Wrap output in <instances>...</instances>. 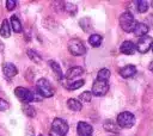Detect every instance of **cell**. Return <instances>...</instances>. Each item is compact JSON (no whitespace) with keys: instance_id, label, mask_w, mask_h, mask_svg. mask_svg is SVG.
<instances>
[{"instance_id":"25","label":"cell","mask_w":153,"mask_h":136,"mask_svg":"<svg viewBox=\"0 0 153 136\" xmlns=\"http://www.w3.org/2000/svg\"><path fill=\"white\" fill-rule=\"evenodd\" d=\"M23 111H24V113H25L26 116H29V117H33V116L36 115L35 109H33L32 106H30L29 104H24V105H23Z\"/></svg>"},{"instance_id":"14","label":"cell","mask_w":153,"mask_h":136,"mask_svg":"<svg viewBox=\"0 0 153 136\" xmlns=\"http://www.w3.org/2000/svg\"><path fill=\"white\" fill-rule=\"evenodd\" d=\"M148 30H149V27L145 23H137L133 32H134L135 36H137V37L141 38V37H143V36H146L148 33Z\"/></svg>"},{"instance_id":"32","label":"cell","mask_w":153,"mask_h":136,"mask_svg":"<svg viewBox=\"0 0 153 136\" xmlns=\"http://www.w3.org/2000/svg\"><path fill=\"white\" fill-rule=\"evenodd\" d=\"M38 136H43V135H38Z\"/></svg>"},{"instance_id":"30","label":"cell","mask_w":153,"mask_h":136,"mask_svg":"<svg viewBox=\"0 0 153 136\" xmlns=\"http://www.w3.org/2000/svg\"><path fill=\"white\" fill-rule=\"evenodd\" d=\"M50 136H61V135H57V134H55V132L50 131Z\"/></svg>"},{"instance_id":"17","label":"cell","mask_w":153,"mask_h":136,"mask_svg":"<svg viewBox=\"0 0 153 136\" xmlns=\"http://www.w3.org/2000/svg\"><path fill=\"white\" fill-rule=\"evenodd\" d=\"M11 29L14 31V32H17V33H19V32H22V23H20V20L18 19V17L17 16H12L11 17Z\"/></svg>"},{"instance_id":"10","label":"cell","mask_w":153,"mask_h":136,"mask_svg":"<svg viewBox=\"0 0 153 136\" xmlns=\"http://www.w3.org/2000/svg\"><path fill=\"white\" fill-rule=\"evenodd\" d=\"M76 131L79 136H92L93 128L86 122H79L76 125Z\"/></svg>"},{"instance_id":"6","label":"cell","mask_w":153,"mask_h":136,"mask_svg":"<svg viewBox=\"0 0 153 136\" xmlns=\"http://www.w3.org/2000/svg\"><path fill=\"white\" fill-rule=\"evenodd\" d=\"M50 131H53V132H55L57 135H61V136H66V134L68 131V124L62 118H55L53 120Z\"/></svg>"},{"instance_id":"9","label":"cell","mask_w":153,"mask_h":136,"mask_svg":"<svg viewBox=\"0 0 153 136\" xmlns=\"http://www.w3.org/2000/svg\"><path fill=\"white\" fill-rule=\"evenodd\" d=\"M2 73H4V76L7 80H11L13 76H16L18 74V69L14 64H12L10 62H6V63L2 64Z\"/></svg>"},{"instance_id":"2","label":"cell","mask_w":153,"mask_h":136,"mask_svg":"<svg viewBox=\"0 0 153 136\" xmlns=\"http://www.w3.org/2000/svg\"><path fill=\"white\" fill-rule=\"evenodd\" d=\"M36 88H37L38 93L41 94V97H43V98H50L54 95V88L51 87L50 82L45 78H41L37 81Z\"/></svg>"},{"instance_id":"21","label":"cell","mask_w":153,"mask_h":136,"mask_svg":"<svg viewBox=\"0 0 153 136\" xmlns=\"http://www.w3.org/2000/svg\"><path fill=\"white\" fill-rule=\"evenodd\" d=\"M104 129L106 130V131H111V132H117L118 131V125H116L112 120H109V119H106L105 122H104Z\"/></svg>"},{"instance_id":"3","label":"cell","mask_w":153,"mask_h":136,"mask_svg":"<svg viewBox=\"0 0 153 136\" xmlns=\"http://www.w3.org/2000/svg\"><path fill=\"white\" fill-rule=\"evenodd\" d=\"M135 123V117L131 112L124 111L117 116V125L120 128H131Z\"/></svg>"},{"instance_id":"13","label":"cell","mask_w":153,"mask_h":136,"mask_svg":"<svg viewBox=\"0 0 153 136\" xmlns=\"http://www.w3.org/2000/svg\"><path fill=\"white\" fill-rule=\"evenodd\" d=\"M120 74L124 79L131 78L134 74H136V67L134 64H128V66H126V67H123V68L120 69Z\"/></svg>"},{"instance_id":"26","label":"cell","mask_w":153,"mask_h":136,"mask_svg":"<svg viewBox=\"0 0 153 136\" xmlns=\"http://www.w3.org/2000/svg\"><path fill=\"white\" fill-rule=\"evenodd\" d=\"M79 98H80V100H81L82 103H88V101H91L92 93L88 92V91H85V92H82V93L79 95Z\"/></svg>"},{"instance_id":"20","label":"cell","mask_w":153,"mask_h":136,"mask_svg":"<svg viewBox=\"0 0 153 136\" xmlns=\"http://www.w3.org/2000/svg\"><path fill=\"white\" fill-rule=\"evenodd\" d=\"M85 84L84 80H76V81H68L67 84H65V87L68 89H78L79 87H81Z\"/></svg>"},{"instance_id":"15","label":"cell","mask_w":153,"mask_h":136,"mask_svg":"<svg viewBox=\"0 0 153 136\" xmlns=\"http://www.w3.org/2000/svg\"><path fill=\"white\" fill-rule=\"evenodd\" d=\"M49 67L51 68L53 73L55 74V78L57 80H61L63 78V74H62V69L60 67V64L56 62V61H49Z\"/></svg>"},{"instance_id":"33","label":"cell","mask_w":153,"mask_h":136,"mask_svg":"<svg viewBox=\"0 0 153 136\" xmlns=\"http://www.w3.org/2000/svg\"><path fill=\"white\" fill-rule=\"evenodd\" d=\"M152 50H153V45H152Z\"/></svg>"},{"instance_id":"24","label":"cell","mask_w":153,"mask_h":136,"mask_svg":"<svg viewBox=\"0 0 153 136\" xmlns=\"http://www.w3.org/2000/svg\"><path fill=\"white\" fill-rule=\"evenodd\" d=\"M27 56H29L30 60H32V61L36 62V63H39V62H41V56H39L35 50H32V49H29V50H27Z\"/></svg>"},{"instance_id":"22","label":"cell","mask_w":153,"mask_h":136,"mask_svg":"<svg viewBox=\"0 0 153 136\" xmlns=\"http://www.w3.org/2000/svg\"><path fill=\"white\" fill-rule=\"evenodd\" d=\"M109 78H110V70H109L108 68H103V69H100V70L98 72V76H97L98 80L108 81Z\"/></svg>"},{"instance_id":"16","label":"cell","mask_w":153,"mask_h":136,"mask_svg":"<svg viewBox=\"0 0 153 136\" xmlns=\"http://www.w3.org/2000/svg\"><path fill=\"white\" fill-rule=\"evenodd\" d=\"M0 35L4 37V38H8L11 36V26L8 24V20L7 19H4L2 23H1V27H0Z\"/></svg>"},{"instance_id":"5","label":"cell","mask_w":153,"mask_h":136,"mask_svg":"<svg viewBox=\"0 0 153 136\" xmlns=\"http://www.w3.org/2000/svg\"><path fill=\"white\" fill-rule=\"evenodd\" d=\"M68 50L74 56H81L86 52V48H85L84 43L80 39H76V38L68 42Z\"/></svg>"},{"instance_id":"1","label":"cell","mask_w":153,"mask_h":136,"mask_svg":"<svg viewBox=\"0 0 153 136\" xmlns=\"http://www.w3.org/2000/svg\"><path fill=\"white\" fill-rule=\"evenodd\" d=\"M118 21H120L121 29L123 31H126V32H133L134 29H135V26H136V24H137L136 20H135V18L133 17V14L130 12H128V11L123 12L120 16Z\"/></svg>"},{"instance_id":"19","label":"cell","mask_w":153,"mask_h":136,"mask_svg":"<svg viewBox=\"0 0 153 136\" xmlns=\"http://www.w3.org/2000/svg\"><path fill=\"white\" fill-rule=\"evenodd\" d=\"M102 41H103V37H102L100 35H97V33L91 35V36L88 37V43H90L92 47H94V48L99 47L100 43H102Z\"/></svg>"},{"instance_id":"4","label":"cell","mask_w":153,"mask_h":136,"mask_svg":"<svg viewBox=\"0 0 153 136\" xmlns=\"http://www.w3.org/2000/svg\"><path fill=\"white\" fill-rule=\"evenodd\" d=\"M14 94L24 104H27V103H31L32 100H35V94L25 87H20V86L16 87L14 88Z\"/></svg>"},{"instance_id":"11","label":"cell","mask_w":153,"mask_h":136,"mask_svg":"<svg viewBox=\"0 0 153 136\" xmlns=\"http://www.w3.org/2000/svg\"><path fill=\"white\" fill-rule=\"evenodd\" d=\"M135 50H136V47L131 41H124L120 47V51L124 55H133Z\"/></svg>"},{"instance_id":"18","label":"cell","mask_w":153,"mask_h":136,"mask_svg":"<svg viewBox=\"0 0 153 136\" xmlns=\"http://www.w3.org/2000/svg\"><path fill=\"white\" fill-rule=\"evenodd\" d=\"M67 106L72 111H80L81 107H82L81 103L79 100H76V99H68L67 100Z\"/></svg>"},{"instance_id":"8","label":"cell","mask_w":153,"mask_h":136,"mask_svg":"<svg viewBox=\"0 0 153 136\" xmlns=\"http://www.w3.org/2000/svg\"><path fill=\"white\" fill-rule=\"evenodd\" d=\"M153 45V38L151 36H143L139 39V42L136 43V50L140 54H146Z\"/></svg>"},{"instance_id":"7","label":"cell","mask_w":153,"mask_h":136,"mask_svg":"<svg viewBox=\"0 0 153 136\" xmlns=\"http://www.w3.org/2000/svg\"><path fill=\"white\" fill-rule=\"evenodd\" d=\"M109 91V84L108 81H103V80H96L93 82V86H92V94L96 95V97H103L108 93Z\"/></svg>"},{"instance_id":"23","label":"cell","mask_w":153,"mask_h":136,"mask_svg":"<svg viewBox=\"0 0 153 136\" xmlns=\"http://www.w3.org/2000/svg\"><path fill=\"white\" fill-rule=\"evenodd\" d=\"M136 8L140 13H145L148 10V2L145 0H139V1H136Z\"/></svg>"},{"instance_id":"29","label":"cell","mask_w":153,"mask_h":136,"mask_svg":"<svg viewBox=\"0 0 153 136\" xmlns=\"http://www.w3.org/2000/svg\"><path fill=\"white\" fill-rule=\"evenodd\" d=\"M148 69H149L151 72H153V61L149 63V66H148Z\"/></svg>"},{"instance_id":"28","label":"cell","mask_w":153,"mask_h":136,"mask_svg":"<svg viewBox=\"0 0 153 136\" xmlns=\"http://www.w3.org/2000/svg\"><path fill=\"white\" fill-rule=\"evenodd\" d=\"M10 107V104L5 100V99H1L0 98V111H5V110H7Z\"/></svg>"},{"instance_id":"27","label":"cell","mask_w":153,"mask_h":136,"mask_svg":"<svg viewBox=\"0 0 153 136\" xmlns=\"http://www.w3.org/2000/svg\"><path fill=\"white\" fill-rule=\"evenodd\" d=\"M16 5H17V2H16L14 0H6V8H7L8 11L14 10Z\"/></svg>"},{"instance_id":"31","label":"cell","mask_w":153,"mask_h":136,"mask_svg":"<svg viewBox=\"0 0 153 136\" xmlns=\"http://www.w3.org/2000/svg\"><path fill=\"white\" fill-rule=\"evenodd\" d=\"M151 4H152V6H153V1H152V2H151Z\"/></svg>"},{"instance_id":"12","label":"cell","mask_w":153,"mask_h":136,"mask_svg":"<svg viewBox=\"0 0 153 136\" xmlns=\"http://www.w3.org/2000/svg\"><path fill=\"white\" fill-rule=\"evenodd\" d=\"M82 73H84V69H82L81 67H72V68H69V69L67 70V73H66V79H67L68 81H72V80H74L75 78L80 76Z\"/></svg>"}]
</instances>
